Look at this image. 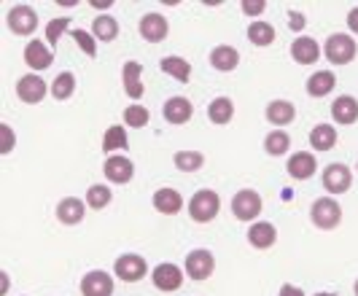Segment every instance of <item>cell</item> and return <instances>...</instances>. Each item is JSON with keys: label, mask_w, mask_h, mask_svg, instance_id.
Wrapping results in <instances>:
<instances>
[{"label": "cell", "mask_w": 358, "mask_h": 296, "mask_svg": "<svg viewBox=\"0 0 358 296\" xmlns=\"http://www.w3.org/2000/svg\"><path fill=\"white\" fill-rule=\"evenodd\" d=\"M0 132H3V146H0V154H11V151H14V146H17V138H14L11 127H8V124H0Z\"/></svg>", "instance_id": "39"}, {"label": "cell", "mask_w": 358, "mask_h": 296, "mask_svg": "<svg viewBox=\"0 0 358 296\" xmlns=\"http://www.w3.org/2000/svg\"><path fill=\"white\" fill-rule=\"evenodd\" d=\"M173 162H176V167L180 173H197L199 167L205 164V157L199 151H178Z\"/></svg>", "instance_id": "32"}, {"label": "cell", "mask_w": 358, "mask_h": 296, "mask_svg": "<svg viewBox=\"0 0 358 296\" xmlns=\"http://www.w3.org/2000/svg\"><path fill=\"white\" fill-rule=\"evenodd\" d=\"M71 27V17H57L52 19L49 24H46V41H49V46H57V41L62 38V33Z\"/></svg>", "instance_id": "36"}, {"label": "cell", "mask_w": 358, "mask_h": 296, "mask_svg": "<svg viewBox=\"0 0 358 296\" xmlns=\"http://www.w3.org/2000/svg\"><path fill=\"white\" fill-rule=\"evenodd\" d=\"M73 92H76V76H73L71 70H65V73H59L57 78H54V87H52V94L57 100H68Z\"/></svg>", "instance_id": "33"}, {"label": "cell", "mask_w": 358, "mask_h": 296, "mask_svg": "<svg viewBox=\"0 0 358 296\" xmlns=\"http://www.w3.org/2000/svg\"><path fill=\"white\" fill-rule=\"evenodd\" d=\"M288 175L291 178H296V181H310L315 170H318V162L315 157L310 154V151H299V154H294V157L288 159Z\"/></svg>", "instance_id": "14"}, {"label": "cell", "mask_w": 358, "mask_h": 296, "mask_svg": "<svg viewBox=\"0 0 358 296\" xmlns=\"http://www.w3.org/2000/svg\"><path fill=\"white\" fill-rule=\"evenodd\" d=\"M291 27H294V30H302V27H305V17L294 11V14H291Z\"/></svg>", "instance_id": "43"}, {"label": "cell", "mask_w": 358, "mask_h": 296, "mask_svg": "<svg viewBox=\"0 0 358 296\" xmlns=\"http://www.w3.org/2000/svg\"><path fill=\"white\" fill-rule=\"evenodd\" d=\"M24 62L33 70H46V68H52L54 54L49 46H43V41H30V43L24 46Z\"/></svg>", "instance_id": "16"}, {"label": "cell", "mask_w": 358, "mask_h": 296, "mask_svg": "<svg viewBox=\"0 0 358 296\" xmlns=\"http://www.w3.org/2000/svg\"><path fill=\"white\" fill-rule=\"evenodd\" d=\"M318 296H334V294H318Z\"/></svg>", "instance_id": "45"}, {"label": "cell", "mask_w": 358, "mask_h": 296, "mask_svg": "<svg viewBox=\"0 0 358 296\" xmlns=\"http://www.w3.org/2000/svg\"><path fill=\"white\" fill-rule=\"evenodd\" d=\"M103 173L113 183H129L132 175H135V164L127 157H108L106 164H103Z\"/></svg>", "instance_id": "13"}, {"label": "cell", "mask_w": 358, "mask_h": 296, "mask_svg": "<svg viewBox=\"0 0 358 296\" xmlns=\"http://www.w3.org/2000/svg\"><path fill=\"white\" fill-rule=\"evenodd\" d=\"M141 35H143L148 43H162L164 38H167V30H170V24H167V19L157 14V11H151V14H145L141 19Z\"/></svg>", "instance_id": "12"}, {"label": "cell", "mask_w": 358, "mask_h": 296, "mask_svg": "<svg viewBox=\"0 0 358 296\" xmlns=\"http://www.w3.org/2000/svg\"><path fill=\"white\" fill-rule=\"evenodd\" d=\"M113 275L119 280H124V283H141L148 275V264L138 253H124L113 264Z\"/></svg>", "instance_id": "4"}, {"label": "cell", "mask_w": 358, "mask_h": 296, "mask_svg": "<svg viewBox=\"0 0 358 296\" xmlns=\"http://www.w3.org/2000/svg\"><path fill=\"white\" fill-rule=\"evenodd\" d=\"M331 119L337 124H356L358 119V100L350 94H340L334 103H331Z\"/></svg>", "instance_id": "17"}, {"label": "cell", "mask_w": 358, "mask_h": 296, "mask_svg": "<svg viewBox=\"0 0 358 296\" xmlns=\"http://www.w3.org/2000/svg\"><path fill=\"white\" fill-rule=\"evenodd\" d=\"M278 296H305V294H302V288H296V286H283Z\"/></svg>", "instance_id": "42"}, {"label": "cell", "mask_w": 358, "mask_h": 296, "mask_svg": "<svg viewBox=\"0 0 358 296\" xmlns=\"http://www.w3.org/2000/svg\"><path fill=\"white\" fill-rule=\"evenodd\" d=\"M218 210H221V199H218V194L213 189H202L192 197V202H189V216H192V221H197V224H208V221H213L215 216H218Z\"/></svg>", "instance_id": "2"}, {"label": "cell", "mask_w": 358, "mask_h": 296, "mask_svg": "<svg viewBox=\"0 0 358 296\" xmlns=\"http://www.w3.org/2000/svg\"><path fill=\"white\" fill-rule=\"evenodd\" d=\"M248 41L253 46H269L275 41V27L269 22H251L248 24Z\"/></svg>", "instance_id": "31"}, {"label": "cell", "mask_w": 358, "mask_h": 296, "mask_svg": "<svg viewBox=\"0 0 358 296\" xmlns=\"http://www.w3.org/2000/svg\"><path fill=\"white\" fill-rule=\"evenodd\" d=\"M164 119L170 124H186L192 119V113H194V105L189 103L186 97H170L167 103H164Z\"/></svg>", "instance_id": "18"}, {"label": "cell", "mask_w": 358, "mask_h": 296, "mask_svg": "<svg viewBox=\"0 0 358 296\" xmlns=\"http://www.w3.org/2000/svg\"><path fill=\"white\" fill-rule=\"evenodd\" d=\"M92 35L110 43V41L119 38V22L113 17H108V14H100V17H94V22H92Z\"/></svg>", "instance_id": "27"}, {"label": "cell", "mask_w": 358, "mask_h": 296, "mask_svg": "<svg viewBox=\"0 0 358 296\" xmlns=\"http://www.w3.org/2000/svg\"><path fill=\"white\" fill-rule=\"evenodd\" d=\"M348 27L358 35V6L356 8H350V14H348Z\"/></svg>", "instance_id": "41"}, {"label": "cell", "mask_w": 358, "mask_h": 296, "mask_svg": "<svg viewBox=\"0 0 358 296\" xmlns=\"http://www.w3.org/2000/svg\"><path fill=\"white\" fill-rule=\"evenodd\" d=\"M275 240H278V232H275V227H272L269 221H259V224H253V227L248 229V243H251L253 248H259V251L272 248Z\"/></svg>", "instance_id": "22"}, {"label": "cell", "mask_w": 358, "mask_h": 296, "mask_svg": "<svg viewBox=\"0 0 358 296\" xmlns=\"http://www.w3.org/2000/svg\"><path fill=\"white\" fill-rule=\"evenodd\" d=\"M350 183H353V173H350V167H345L340 162H334L323 170V186L329 194H345L350 189Z\"/></svg>", "instance_id": "8"}, {"label": "cell", "mask_w": 358, "mask_h": 296, "mask_svg": "<svg viewBox=\"0 0 358 296\" xmlns=\"http://www.w3.org/2000/svg\"><path fill=\"white\" fill-rule=\"evenodd\" d=\"M310 146H313L315 151H331V148L337 146V129H334L331 124H318V127H313V132H310Z\"/></svg>", "instance_id": "25"}, {"label": "cell", "mask_w": 358, "mask_h": 296, "mask_svg": "<svg viewBox=\"0 0 358 296\" xmlns=\"http://www.w3.org/2000/svg\"><path fill=\"white\" fill-rule=\"evenodd\" d=\"M73 38H76V43L84 49V52L90 54V57H94L97 54V46H94V38H92L87 30H73Z\"/></svg>", "instance_id": "38"}, {"label": "cell", "mask_w": 358, "mask_h": 296, "mask_svg": "<svg viewBox=\"0 0 358 296\" xmlns=\"http://www.w3.org/2000/svg\"><path fill=\"white\" fill-rule=\"evenodd\" d=\"M116 148H127V132L124 127H110L103 138V151H116Z\"/></svg>", "instance_id": "35"}, {"label": "cell", "mask_w": 358, "mask_h": 296, "mask_svg": "<svg viewBox=\"0 0 358 296\" xmlns=\"http://www.w3.org/2000/svg\"><path fill=\"white\" fill-rule=\"evenodd\" d=\"M17 94H19V100H22V103L36 105L46 97V84H43V78L36 76V73L22 76V78L17 81Z\"/></svg>", "instance_id": "10"}, {"label": "cell", "mask_w": 358, "mask_h": 296, "mask_svg": "<svg viewBox=\"0 0 358 296\" xmlns=\"http://www.w3.org/2000/svg\"><path fill=\"white\" fill-rule=\"evenodd\" d=\"M151 280H154V286H157L159 291L173 294V291H178L180 286H183V272H180L176 264L164 262V264H157V267H154Z\"/></svg>", "instance_id": "9"}, {"label": "cell", "mask_w": 358, "mask_h": 296, "mask_svg": "<svg viewBox=\"0 0 358 296\" xmlns=\"http://www.w3.org/2000/svg\"><path fill=\"white\" fill-rule=\"evenodd\" d=\"M210 65L215 70H221V73H229V70L240 65V52L234 46H215L210 52Z\"/></svg>", "instance_id": "24"}, {"label": "cell", "mask_w": 358, "mask_h": 296, "mask_svg": "<svg viewBox=\"0 0 358 296\" xmlns=\"http://www.w3.org/2000/svg\"><path fill=\"white\" fill-rule=\"evenodd\" d=\"M148 108H143V105H129L124 111V122L129 124V127H135V129H141V127H145L148 124Z\"/></svg>", "instance_id": "37"}, {"label": "cell", "mask_w": 358, "mask_h": 296, "mask_svg": "<svg viewBox=\"0 0 358 296\" xmlns=\"http://www.w3.org/2000/svg\"><path fill=\"white\" fill-rule=\"evenodd\" d=\"M232 213L237 221H253L262 213V197L253 189H243L232 197Z\"/></svg>", "instance_id": "5"}, {"label": "cell", "mask_w": 358, "mask_h": 296, "mask_svg": "<svg viewBox=\"0 0 358 296\" xmlns=\"http://www.w3.org/2000/svg\"><path fill=\"white\" fill-rule=\"evenodd\" d=\"M310 218L318 229H334L342 221V208L337 199L331 197H321L313 202V210H310Z\"/></svg>", "instance_id": "3"}, {"label": "cell", "mask_w": 358, "mask_h": 296, "mask_svg": "<svg viewBox=\"0 0 358 296\" xmlns=\"http://www.w3.org/2000/svg\"><path fill=\"white\" fill-rule=\"evenodd\" d=\"M84 213H87V205H84L81 199H76V197H65V199L57 205V218H59V224H65V227L78 224V221L84 218Z\"/></svg>", "instance_id": "19"}, {"label": "cell", "mask_w": 358, "mask_h": 296, "mask_svg": "<svg viewBox=\"0 0 358 296\" xmlns=\"http://www.w3.org/2000/svg\"><path fill=\"white\" fill-rule=\"evenodd\" d=\"M81 294L84 296H110L113 294V278L103 272V269H94L90 275H84L81 280Z\"/></svg>", "instance_id": "11"}, {"label": "cell", "mask_w": 358, "mask_h": 296, "mask_svg": "<svg viewBox=\"0 0 358 296\" xmlns=\"http://www.w3.org/2000/svg\"><path fill=\"white\" fill-rule=\"evenodd\" d=\"M291 57H294V62H299V65H313L318 57H321V46H318V41L315 38H294V43H291Z\"/></svg>", "instance_id": "15"}, {"label": "cell", "mask_w": 358, "mask_h": 296, "mask_svg": "<svg viewBox=\"0 0 358 296\" xmlns=\"http://www.w3.org/2000/svg\"><path fill=\"white\" fill-rule=\"evenodd\" d=\"M154 208L164 213V216H176L183 208V197L176 189H159V192L154 194Z\"/></svg>", "instance_id": "26"}, {"label": "cell", "mask_w": 358, "mask_h": 296, "mask_svg": "<svg viewBox=\"0 0 358 296\" xmlns=\"http://www.w3.org/2000/svg\"><path fill=\"white\" fill-rule=\"evenodd\" d=\"M356 296H358V280H356Z\"/></svg>", "instance_id": "46"}, {"label": "cell", "mask_w": 358, "mask_h": 296, "mask_svg": "<svg viewBox=\"0 0 358 296\" xmlns=\"http://www.w3.org/2000/svg\"><path fill=\"white\" fill-rule=\"evenodd\" d=\"M264 8H267L264 0H243V11H245L248 17H259Z\"/></svg>", "instance_id": "40"}, {"label": "cell", "mask_w": 358, "mask_h": 296, "mask_svg": "<svg viewBox=\"0 0 358 296\" xmlns=\"http://www.w3.org/2000/svg\"><path fill=\"white\" fill-rule=\"evenodd\" d=\"M294 116H296V108H294V103H288V100H272L267 105V122L278 124V129L294 122Z\"/></svg>", "instance_id": "23"}, {"label": "cell", "mask_w": 358, "mask_h": 296, "mask_svg": "<svg viewBox=\"0 0 358 296\" xmlns=\"http://www.w3.org/2000/svg\"><path fill=\"white\" fill-rule=\"evenodd\" d=\"M92 6H94V8H103V11H106V8H110V6H113V3H110V0H108V3H92Z\"/></svg>", "instance_id": "44"}, {"label": "cell", "mask_w": 358, "mask_h": 296, "mask_svg": "<svg viewBox=\"0 0 358 296\" xmlns=\"http://www.w3.org/2000/svg\"><path fill=\"white\" fill-rule=\"evenodd\" d=\"M356 41L350 38V35L345 33H334L326 38V43H323V54H326V59L329 62H334V65H348V62H353L356 59Z\"/></svg>", "instance_id": "1"}, {"label": "cell", "mask_w": 358, "mask_h": 296, "mask_svg": "<svg viewBox=\"0 0 358 296\" xmlns=\"http://www.w3.org/2000/svg\"><path fill=\"white\" fill-rule=\"evenodd\" d=\"M215 269V259L210 251H205V248H199V251H192L189 256H186V275L192 280H208L213 275Z\"/></svg>", "instance_id": "7"}, {"label": "cell", "mask_w": 358, "mask_h": 296, "mask_svg": "<svg viewBox=\"0 0 358 296\" xmlns=\"http://www.w3.org/2000/svg\"><path fill=\"white\" fill-rule=\"evenodd\" d=\"M6 22H8V30L14 35H33L38 27V14L30 6H14L8 11Z\"/></svg>", "instance_id": "6"}, {"label": "cell", "mask_w": 358, "mask_h": 296, "mask_svg": "<svg viewBox=\"0 0 358 296\" xmlns=\"http://www.w3.org/2000/svg\"><path fill=\"white\" fill-rule=\"evenodd\" d=\"M288 148H291V138H288L286 129H275L264 138V151L269 157H283Z\"/></svg>", "instance_id": "30"}, {"label": "cell", "mask_w": 358, "mask_h": 296, "mask_svg": "<svg viewBox=\"0 0 358 296\" xmlns=\"http://www.w3.org/2000/svg\"><path fill=\"white\" fill-rule=\"evenodd\" d=\"M234 116V103L229 97H215L213 103L208 105V119L213 124H229Z\"/></svg>", "instance_id": "29"}, {"label": "cell", "mask_w": 358, "mask_h": 296, "mask_svg": "<svg viewBox=\"0 0 358 296\" xmlns=\"http://www.w3.org/2000/svg\"><path fill=\"white\" fill-rule=\"evenodd\" d=\"M159 68L164 70L167 76H173L176 81H180V84H186L189 76H192V65H189V59H183V57H164L159 62Z\"/></svg>", "instance_id": "28"}, {"label": "cell", "mask_w": 358, "mask_h": 296, "mask_svg": "<svg viewBox=\"0 0 358 296\" xmlns=\"http://www.w3.org/2000/svg\"><path fill=\"white\" fill-rule=\"evenodd\" d=\"M110 199H113V194H110V189L103 186V183H94L90 192H87V205H90L92 210L108 208V202H110Z\"/></svg>", "instance_id": "34"}, {"label": "cell", "mask_w": 358, "mask_h": 296, "mask_svg": "<svg viewBox=\"0 0 358 296\" xmlns=\"http://www.w3.org/2000/svg\"><path fill=\"white\" fill-rule=\"evenodd\" d=\"M334 87H337L334 73H331V70H318V73H313L310 81H307V94H310V97H326V94L334 92Z\"/></svg>", "instance_id": "20"}, {"label": "cell", "mask_w": 358, "mask_h": 296, "mask_svg": "<svg viewBox=\"0 0 358 296\" xmlns=\"http://www.w3.org/2000/svg\"><path fill=\"white\" fill-rule=\"evenodd\" d=\"M141 62H124V68H122V78H124V92L132 97V100H138V97H143V81H141Z\"/></svg>", "instance_id": "21"}]
</instances>
